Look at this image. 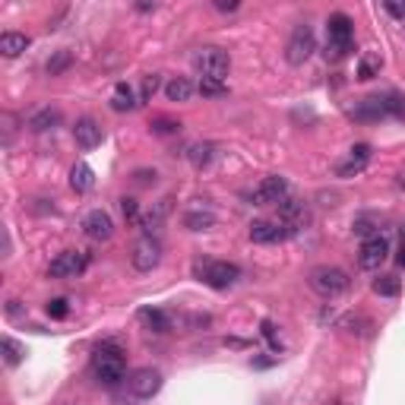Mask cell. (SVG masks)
Returning a JSON list of instances; mask_svg holds the SVG:
<instances>
[{"label":"cell","instance_id":"17","mask_svg":"<svg viewBox=\"0 0 405 405\" xmlns=\"http://www.w3.org/2000/svg\"><path fill=\"white\" fill-rule=\"evenodd\" d=\"M136 320L149 332H158V336L171 332V317H168L165 310H158V307H140V310H136Z\"/></svg>","mask_w":405,"mask_h":405},{"label":"cell","instance_id":"7","mask_svg":"<svg viewBox=\"0 0 405 405\" xmlns=\"http://www.w3.org/2000/svg\"><path fill=\"white\" fill-rule=\"evenodd\" d=\"M130 263L136 273H152L158 263H162V241L156 234H143L130 250Z\"/></svg>","mask_w":405,"mask_h":405},{"label":"cell","instance_id":"19","mask_svg":"<svg viewBox=\"0 0 405 405\" xmlns=\"http://www.w3.org/2000/svg\"><path fill=\"white\" fill-rule=\"evenodd\" d=\"M29 45H32V38H29V35H23V32H3V35H0V54H3V58H10V60L19 58V54H23Z\"/></svg>","mask_w":405,"mask_h":405},{"label":"cell","instance_id":"33","mask_svg":"<svg viewBox=\"0 0 405 405\" xmlns=\"http://www.w3.org/2000/svg\"><path fill=\"white\" fill-rule=\"evenodd\" d=\"M70 64H73V54H70V51H58V54L48 60V66H45V70H48V76H60Z\"/></svg>","mask_w":405,"mask_h":405},{"label":"cell","instance_id":"10","mask_svg":"<svg viewBox=\"0 0 405 405\" xmlns=\"http://www.w3.org/2000/svg\"><path fill=\"white\" fill-rule=\"evenodd\" d=\"M250 241L254 244H279V241L291 238L295 234V228H289V225L282 222V219H256L254 225H250Z\"/></svg>","mask_w":405,"mask_h":405},{"label":"cell","instance_id":"11","mask_svg":"<svg viewBox=\"0 0 405 405\" xmlns=\"http://www.w3.org/2000/svg\"><path fill=\"white\" fill-rule=\"evenodd\" d=\"M386 256H389L386 234H373V238H367L361 244V250H358V266H361V269H380V263Z\"/></svg>","mask_w":405,"mask_h":405},{"label":"cell","instance_id":"34","mask_svg":"<svg viewBox=\"0 0 405 405\" xmlns=\"http://www.w3.org/2000/svg\"><path fill=\"white\" fill-rule=\"evenodd\" d=\"M158 86H162V79H158V73H149L146 79H143V92H140V101H152V95L158 92Z\"/></svg>","mask_w":405,"mask_h":405},{"label":"cell","instance_id":"30","mask_svg":"<svg viewBox=\"0 0 405 405\" xmlns=\"http://www.w3.org/2000/svg\"><path fill=\"white\" fill-rule=\"evenodd\" d=\"M197 92L203 95V99H222V95H228V83L203 76V79H199V86H197Z\"/></svg>","mask_w":405,"mask_h":405},{"label":"cell","instance_id":"32","mask_svg":"<svg viewBox=\"0 0 405 405\" xmlns=\"http://www.w3.org/2000/svg\"><path fill=\"white\" fill-rule=\"evenodd\" d=\"M149 130L156 136H171V133H181V121H174V117H152Z\"/></svg>","mask_w":405,"mask_h":405},{"label":"cell","instance_id":"27","mask_svg":"<svg viewBox=\"0 0 405 405\" xmlns=\"http://www.w3.org/2000/svg\"><path fill=\"white\" fill-rule=\"evenodd\" d=\"M212 225H215V215L203 212V209H193V212L184 215V228H191V232H209Z\"/></svg>","mask_w":405,"mask_h":405},{"label":"cell","instance_id":"4","mask_svg":"<svg viewBox=\"0 0 405 405\" xmlns=\"http://www.w3.org/2000/svg\"><path fill=\"white\" fill-rule=\"evenodd\" d=\"M307 285H310L317 295H323V298H336V295L348 291L352 279H348L345 269L326 263V266H314V269H310V275H307Z\"/></svg>","mask_w":405,"mask_h":405},{"label":"cell","instance_id":"21","mask_svg":"<svg viewBox=\"0 0 405 405\" xmlns=\"http://www.w3.org/2000/svg\"><path fill=\"white\" fill-rule=\"evenodd\" d=\"M58 124H60L58 108H42V111H35V114L29 117V130L32 133H48V130H54Z\"/></svg>","mask_w":405,"mask_h":405},{"label":"cell","instance_id":"3","mask_svg":"<svg viewBox=\"0 0 405 405\" xmlns=\"http://www.w3.org/2000/svg\"><path fill=\"white\" fill-rule=\"evenodd\" d=\"M352 48H355V23L348 13H332L326 19V54L348 58Z\"/></svg>","mask_w":405,"mask_h":405},{"label":"cell","instance_id":"13","mask_svg":"<svg viewBox=\"0 0 405 405\" xmlns=\"http://www.w3.org/2000/svg\"><path fill=\"white\" fill-rule=\"evenodd\" d=\"M371 156H373V149L367 143L352 146V149H348V158H342L339 165H336V177H355V174H361L364 168L371 165Z\"/></svg>","mask_w":405,"mask_h":405},{"label":"cell","instance_id":"23","mask_svg":"<svg viewBox=\"0 0 405 405\" xmlns=\"http://www.w3.org/2000/svg\"><path fill=\"white\" fill-rule=\"evenodd\" d=\"M111 108L114 111H133V108H140V99L133 95V89L127 83H117L114 95H111Z\"/></svg>","mask_w":405,"mask_h":405},{"label":"cell","instance_id":"40","mask_svg":"<svg viewBox=\"0 0 405 405\" xmlns=\"http://www.w3.org/2000/svg\"><path fill=\"white\" fill-rule=\"evenodd\" d=\"M383 10H386V13H393L396 19H405V3H383Z\"/></svg>","mask_w":405,"mask_h":405},{"label":"cell","instance_id":"14","mask_svg":"<svg viewBox=\"0 0 405 405\" xmlns=\"http://www.w3.org/2000/svg\"><path fill=\"white\" fill-rule=\"evenodd\" d=\"M348 117H355V121H361V124H373V121L389 117L386 95H371V99H361L355 108H352V111H348Z\"/></svg>","mask_w":405,"mask_h":405},{"label":"cell","instance_id":"20","mask_svg":"<svg viewBox=\"0 0 405 405\" xmlns=\"http://www.w3.org/2000/svg\"><path fill=\"white\" fill-rule=\"evenodd\" d=\"M193 92H197V86H193L191 79H184V76H174V79L165 83V99L177 101V105H181V101H191Z\"/></svg>","mask_w":405,"mask_h":405},{"label":"cell","instance_id":"18","mask_svg":"<svg viewBox=\"0 0 405 405\" xmlns=\"http://www.w3.org/2000/svg\"><path fill=\"white\" fill-rule=\"evenodd\" d=\"M279 219L289 225V228H295V232H298L301 225L307 222V206L301 203V199H295V197L282 199V203H279Z\"/></svg>","mask_w":405,"mask_h":405},{"label":"cell","instance_id":"31","mask_svg":"<svg viewBox=\"0 0 405 405\" xmlns=\"http://www.w3.org/2000/svg\"><path fill=\"white\" fill-rule=\"evenodd\" d=\"M23 358H25V345H19L13 336H3V361H7V367H16Z\"/></svg>","mask_w":405,"mask_h":405},{"label":"cell","instance_id":"41","mask_svg":"<svg viewBox=\"0 0 405 405\" xmlns=\"http://www.w3.org/2000/svg\"><path fill=\"white\" fill-rule=\"evenodd\" d=\"M23 314V301H10L7 304V317H19Z\"/></svg>","mask_w":405,"mask_h":405},{"label":"cell","instance_id":"44","mask_svg":"<svg viewBox=\"0 0 405 405\" xmlns=\"http://www.w3.org/2000/svg\"><path fill=\"white\" fill-rule=\"evenodd\" d=\"M399 184H402V187H405V174H402V177H399Z\"/></svg>","mask_w":405,"mask_h":405},{"label":"cell","instance_id":"45","mask_svg":"<svg viewBox=\"0 0 405 405\" xmlns=\"http://www.w3.org/2000/svg\"><path fill=\"white\" fill-rule=\"evenodd\" d=\"M402 241H405V228H402Z\"/></svg>","mask_w":405,"mask_h":405},{"label":"cell","instance_id":"16","mask_svg":"<svg viewBox=\"0 0 405 405\" xmlns=\"http://www.w3.org/2000/svg\"><path fill=\"white\" fill-rule=\"evenodd\" d=\"M101 136H105V133H101V124L95 121V117H79V121H76L73 140H76V146H79V149H86V152L95 149V146L101 143Z\"/></svg>","mask_w":405,"mask_h":405},{"label":"cell","instance_id":"1","mask_svg":"<svg viewBox=\"0 0 405 405\" xmlns=\"http://www.w3.org/2000/svg\"><path fill=\"white\" fill-rule=\"evenodd\" d=\"M92 377L101 383V386H121L127 383V352L121 342L114 339H101L99 345L92 348Z\"/></svg>","mask_w":405,"mask_h":405},{"label":"cell","instance_id":"5","mask_svg":"<svg viewBox=\"0 0 405 405\" xmlns=\"http://www.w3.org/2000/svg\"><path fill=\"white\" fill-rule=\"evenodd\" d=\"M191 64L197 66L203 76L222 79V83H225V76H228V70H232V58H228V51H222V48H197Z\"/></svg>","mask_w":405,"mask_h":405},{"label":"cell","instance_id":"35","mask_svg":"<svg viewBox=\"0 0 405 405\" xmlns=\"http://www.w3.org/2000/svg\"><path fill=\"white\" fill-rule=\"evenodd\" d=\"M121 212H124V219L136 222V219H140V203H136L133 197H124V199H121Z\"/></svg>","mask_w":405,"mask_h":405},{"label":"cell","instance_id":"12","mask_svg":"<svg viewBox=\"0 0 405 405\" xmlns=\"http://www.w3.org/2000/svg\"><path fill=\"white\" fill-rule=\"evenodd\" d=\"M86 269V256L76 254V250H64L51 260L48 266V275L51 279H76V275Z\"/></svg>","mask_w":405,"mask_h":405},{"label":"cell","instance_id":"37","mask_svg":"<svg viewBox=\"0 0 405 405\" xmlns=\"http://www.w3.org/2000/svg\"><path fill=\"white\" fill-rule=\"evenodd\" d=\"M48 314L54 317V320H64V317L70 314V304H66L64 298H54V301H48Z\"/></svg>","mask_w":405,"mask_h":405},{"label":"cell","instance_id":"43","mask_svg":"<svg viewBox=\"0 0 405 405\" xmlns=\"http://www.w3.org/2000/svg\"><path fill=\"white\" fill-rule=\"evenodd\" d=\"M396 263L405 266V241H402V247H399V256H396Z\"/></svg>","mask_w":405,"mask_h":405},{"label":"cell","instance_id":"9","mask_svg":"<svg viewBox=\"0 0 405 405\" xmlns=\"http://www.w3.org/2000/svg\"><path fill=\"white\" fill-rule=\"evenodd\" d=\"M250 199H254V206H279L282 199H289V181L282 174H269V177L256 184Z\"/></svg>","mask_w":405,"mask_h":405},{"label":"cell","instance_id":"39","mask_svg":"<svg viewBox=\"0 0 405 405\" xmlns=\"http://www.w3.org/2000/svg\"><path fill=\"white\" fill-rule=\"evenodd\" d=\"M263 336H266V339H269V345H273L275 348V352H279V339H275V330H273V323H269V320H263Z\"/></svg>","mask_w":405,"mask_h":405},{"label":"cell","instance_id":"28","mask_svg":"<svg viewBox=\"0 0 405 405\" xmlns=\"http://www.w3.org/2000/svg\"><path fill=\"white\" fill-rule=\"evenodd\" d=\"M342 330L345 332H352V336H361V339H367V336H371L373 332V320L371 317H345V320H342Z\"/></svg>","mask_w":405,"mask_h":405},{"label":"cell","instance_id":"6","mask_svg":"<svg viewBox=\"0 0 405 405\" xmlns=\"http://www.w3.org/2000/svg\"><path fill=\"white\" fill-rule=\"evenodd\" d=\"M317 51V35L307 23H298L289 35V45H285V58L291 66H301L304 60H310V54Z\"/></svg>","mask_w":405,"mask_h":405},{"label":"cell","instance_id":"26","mask_svg":"<svg viewBox=\"0 0 405 405\" xmlns=\"http://www.w3.org/2000/svg\"><path fill=\"white\" fill-rule=\"evenodd\" d=\"M371 289H373V295H380V298H399L402 282H399L396 275H377Z\"/></svg>","mask_w":405,"mask_h":405},{"label":"cell","instance_id":"22","mask_svg":"<svg viewBox=\"0 0 405 405\" xmlns=\"http://www.w3.org/2000/svg\"><path fill=\"white\" fill-rule=\"evenodd\" d=\"M70 187H73L76 193H89L92 187H95V171H92L86 162H76L73 171H70Z\"/></svg>","mask_w":405,"mask_h":405},{"label":"cell","instance_id":"24","mask_svg":"<svg viewBox=\"0 0 405 405\" xmlns=\"http://www.w3.org/2000/svg\"><path fill=\"white\" fill-rule=\"evenodd\" d=\"M187 158H191L193 168H199V171H203V168L212 165L215 146H212V143H197V146H191V149H187Z\"/></svg>","mask_w":405,"mask_h":405},{"label":"cell","instance_id":"38","mask_svg":"<svg viewBox=\"0 0 405 405\" xmlns=\"http://www.w3.org/2000/svg\"><path fill=\"white\" fill-rule=\"evenodd\" d=\"M133 177H136V184H140V187H149V184H156V171H146V168H143V171H136Z\"/></svg>","mask_w":405,"mask_h":405},{"label":"cell","instance_id":"8","mask_svg":"<svg viewBox=\"0 0 405 405\" xmlns=\"http://www.w3.org/2000/svg\"><path fill=\"white\" fill-rule=\"evenodd\" d=\"M124 386L130 389L133 399H152L158 389H162V371H156V367H136V371L127 377Z\"/></svg>","mask_w":405,"mask_h":405},{"label":"cell","instance_id":"29","mask_svg":"<svg viewBox=\"0 0 405 405\" xmlns=\"http://www.w3.org/2000/svg\"><path fill=\"white\" fill-rule=\"evenodd\" d=\"M380 66H383V60L377 58V54H364L361 60H358V79H373V76H380Z\"/></svg>","mask_w":405,"mask_h":405},{"label":"cell","instance_id":"2","mask_svg":"<svg viewBox=\"0 0 405 405\" xmlns=\"http://www.w3.org/2000/svg\"><path fill=\"white\" fill-rule=\"evenodd\" d=\"M193 279L209 285L215 291H225L238 285L241 279V266L238 263H228V260H209V256H199L193 260Z\"/></svg>","mask_w":405,"mask_h":405},{"label":"cell","instance_id":"36","mask_svg":"<svg viewBox=\"0 0 405 405\" xmlns=\"http://www.w3.org/2000/svg\"><path fill=\"white\" fill-rule=\"evenodd\" d=\"M352 228H355V234H361L364 241L373 238V222H371V215H361V219H355V225H352Z\"/></svg>","mask_w":405,"mask_h":405},{"label":"cell","instance_id":"25","mask_svg":"<svg viewBox=\"0 0 405 405\" xmlns=\"http://www.w3.org/2000/svg\"><path fill=\"white\" fill-rule=\"evenodd\" d=\"M168 212H171V199H162L156 209H149V212L140 219V228H143L146 234H152V228H158V225L165 222V215H168Z\"/></svg>","mask_w":405,"mask_h":405},{"label":"cell","instance_id":"15","mask_svg":"<svg viewBox=\"0 0 405 405\" xmlns=\"http://www.w3.org/2000/svg\"><path fill=\"white\" fill-rule=\"evenodd\" d=\"M83 232L89 241H111L114 238V222H111V215L105 209H92L89 215L83 219Z\"/></svg>","mask_w":405,"mask_h":405},{"label":"cell","instance_id":"42","mask_svg":"<svg viewBox=\"0 0 405 405\" xmlns=\"http://www.w3.org/2000/svg\"><path fill=\"white\" fill-rule=\"evenodd\" d=\"M215 10H222V13H234V10H238V3H225V0H219V3H215Z\"/></svg>","mask_w":405,"mask_h":405}]
</instances>
